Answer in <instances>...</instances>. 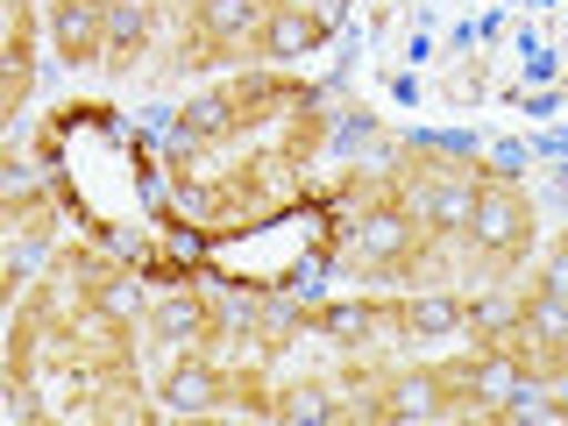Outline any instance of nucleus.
I'll list each match as a JSON object with an SVG mask.
<instances>
[{"mask_svg": "<svg viewBox=\"0 0 568 426\" xmlns=\"http://www.w3.org/2000/svg\"><path fill=\"white\" fill-rule=\"evenodd\" d=\"M490 348L511 363L519 384H568V235L519 292H490Z\"/></svg>", "mask_w": 568, "mask_h": 426, "instance_id": "nucleus-7", "label": "nucleus"}, {"mask_svg": "<svg viewBox=\"0 0 568 426\" xmlns=\"http://www.w3.org/2000/svg\"><path fill=\"white\" fill-rule=\"evenodd\" d=\"M334 235H342L334 200L313 178V192L284 213H263V221L227 227V235H200V284L235 298H298L334 271Z\"/></svg>", "mask_w": 568, "mask_h": 426, "instance_id": "nucleus-5", "label": "nucleus"}, {"mask_svg": "<svg viewBox=\"0 0 568 426\" xmlns=\"http://www.w3.org/2000/svg\"><path fill=\"white\" fill-rule=\"evenodd\" d=\"M334 271L363 292H455L484 298L511 284L532 248V206L505 171L448 150H405L384 171H342Z\"/></svg>", "mask_w": 568, "mask_h": 426, "instance_id": "nucleus-1", "label": "nucleus"}, {"mask_svg": "<svg viewBox=\"0 0 568 426\" xmlns=\"http://www.w3.org/2000/svg\"><path fill=\"white\" fill-rule=\"evenodd\" d=\"M36 79V0H8V85H0V106H22Z\"/></svg>", "mask_w": 568, "mask_h": 426, "instance_id": "nucleus-9", "label": "nucleus"}, {"mask_svg": "<svg viewBox=\"0 0 568 426\" xmlns=\"http://www.w3.org/2000/svg\"><path fill=\"white\" fill-rule=\"evenodd\" d=\"M43 185L58 192L79 242L129 263L135 284H200V227L178 213L156 142H142L114 106H64L36 135Z\"/></svg>", "mask_w": 568, "mask_h": 426, "instance_id": "nucleus-4", "label": "nucleus"}, {"mask_svg": "<svg viewBox=\"0 0 568 426\" xmlns=\"http://www.w3.org/2000/svg\"><path fill=\"white\" fill-rule=\"evenodd\" d=\"M327 142L320 93L292 71H235L156 135V164L178 213L200 235H227L313 192V156Z\"/></svg>", "mask_w": 568, "mask_h": 426, "instance_id": "nucleus-3", "label": "nucleus"}, {"mask_svg": "<svg viewBox=\"0 0 568 426\" xmlns=\"http://www.w3.org/2000/svg\"><path fill=\"white\" fill-rule=\"evenodd\" d=\"M348 0H185L171 22V64L185 71H256L271 58H306L342 29Z\"/></svg>", "mask_w": 568, "mask_h": 426, "instance_id": "nucleus-6", "label": "nucleus"}, {"mask_svg": "<svg viewBox=\"0 0 568 426\" xmlns=\"http://www.w3.org/2000/svg\"><path fill=\"white\" fill-rule=\"evenodd\" d=\"M185 0H50V43L79 71H129L156 36H171Z\"/></svg>", "mask_w": 568, "mask_h": 426, "instance_id": "nucleus-8", "label": "nucleus"}, {"mask_svg": "<svg viewBox=\"0 0 568 426\" xmlns=\"http://www.w3.org/2000/svg\"><path fill=\"white\" fill-rule=\"evenodd\" d=\"M135 271L106 248H50L8 320V413L14 419H150L142 327L114 284Z\"/></svg>", "mask_w": 568, "mask_h": 426, "instance_id": "nucleus-2", "label": "nucleus"}]
</instances>
